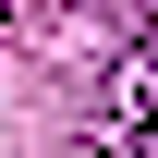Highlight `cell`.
<instances>
[{
    "mask_svg": "<svg viewBox=\"0 0 158 158\" xmlns=\"http://www.w3.org/2000/svg\"><path fill=\"white\" fill-rule=\"evenodd\" d=\"M110 158H158V24H134L110 61Z\"/></svg>",
    "mask_w": 158,
    "mask_h": 158,
    "instance_id": "6da1fadb",
    "label": "cell"
}]
</instances>
